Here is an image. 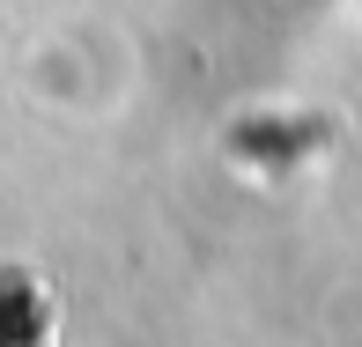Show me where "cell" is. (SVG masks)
<instances>
[{
    "label": "cell",
    "instance_id": "1",
    "mask_svg": "<svg viewBox=\"0 0 362 347\" xmlns=\"http://www.w3.org/2000/svg\"><path fill=\"white\" fill-rule=\"evenodd\" d=\"M45 288L30 281L23 266H0V347H45Z\"/></svg>",
    "mask_w": 362,
    "mask_h": 347
}]
</instances>
